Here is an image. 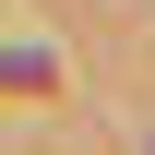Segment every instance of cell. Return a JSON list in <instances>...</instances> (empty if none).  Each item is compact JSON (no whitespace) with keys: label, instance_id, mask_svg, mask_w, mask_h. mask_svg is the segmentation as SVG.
<instances>
[{"label":"cell","instance_id":"obj_1","mask_svg":"<svg viewBox=\"0 0 155 155\" xmlns=\"http://www.w3.org/2000/svg\"><path fill=\"white\" fill-rule=\"evenodd\" d=\"M0 84H12V96H48V84H60V60H48V48H12V60H0Z\"/></svg>","mask_w":155,"mask_h":155}]
</instances>
